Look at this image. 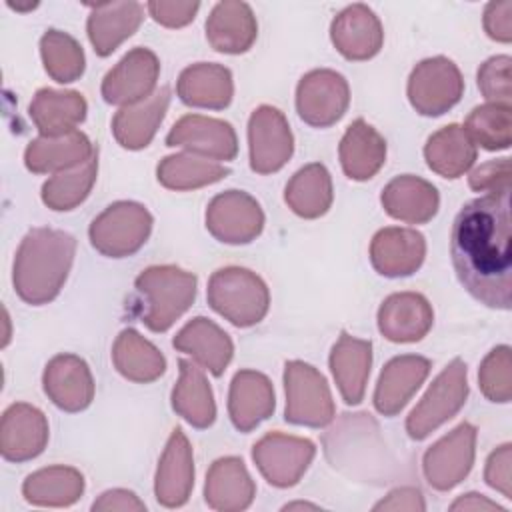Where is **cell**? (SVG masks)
Returning a JSON list of instances; mask_svg holds the SVG:
<instances>
[{"label":"cell","mask_w":512,"mask_h":512,"mask_svg":"<svg viewBox=\"0 0 512 512\" xmlns=\"http://www.w3.org/2000/svg\"><path fill=\"white\" fill-rule=\"evenodd\" d=\"M468 396L466 364L454 358L432 382L424 398L406 418V432L412 440H424L430 432L454 418Z\"/></svg>","instance_id":"6"},{"label":"cell","mask_w":512,"mask_h":512,"mask_svg":"<svg viewBox=\"0 0 512 512\" xmlns=\"http://www.w3.org/2000/svg\"><path fill=\"white\" fill-rule=\"evenodd\" d=\"M84 492V476L72 466H50L32 472L22 494L34 506H70Z\"/></svg>","instance_id":"39"},{"label":"cell","mask_w":512,"mask_h":512,"mask_svg":"<svg viewBox=\"0 0 512 512\" xmlns=\"http://www.w3.org/2000/svg\"><path fill=\"white\" fill-rule=\"evenodd\" d=\"M254 494L256 486L240 458H218L210 466L204 484V500L210 508L222 512H238L252 504Z\"/></svg>","instance_id":"26"},{"label":"cell","mask_w":512,"mask_h":512,"mask_svg":"<svg viewBox=\"0 0 512 512\" xmlns=\"http://www.w3.org/2000/svg\"><path fill=\"white\" fill-rule=\"evenodd\" d=\"M350 104V88L342 74L320 68L304 74L296 88L298 116L314 126L328 128L336 124Z\"/></svg>","instance_id":"9"},{"label":"cell","mask_w":512,"mask_h":512,"mask_svg":"<svg viewBox=\"0 0 512 512\" xmlns=\"http://www.w3.org/2000/svg\"><path fill=\"white\" fill-rule=\"evenodd\" d=\"M274 412V390L270 380L256 370L234 374L228 392V414L236 430L250 432Z\"/></svg>","instance_id":"24"},{"label":"cell","mask_w":512,"mask_h":512,"mask_svg":"<svg viewBox=\"0 0 512 512\" xmlns=\"http://www.w3.org/2000/svg\"><path fill=\"white\" fill-rule=\"evenodd\" d=\"M166 144L186 148L190 154L214 162H228L238 154V138L234 128L224 120L200 114L182 116L170 128Z\"/></svg>","instance_id":"15"},{"label":"cell","mask_w":512,"mask_h":512,"mask_svg":"<svg viewBox=\"0 0 512 512\" xmlns=\"http://www.w3.org/2000/svg\"><path fill=\"white\" fill-rule=\"evenodd\" d=\"M86 110L88 106L80 92L42 88L32 98L28 114L40 136H64L84 122Z\"/></svg>","instance_id":"34"},{"label":"cell","mask_w":512,"mask_h":512,"mask_svg":"<svg viewBox=\"0 0 512 512\" xmlns=\"http://www.w3.org/2000/svg\"><path fill=\"white\" fill-rule=\"evenodd\" d=\"M92 510L96 512H114V510H122V512H130V510H136V512H142L146 510V504L130 490H124V488H114V490H106L100 494L98 500H94L92 504Z\"/></svg>","instance_id":"50"},{"label":"cell","mask_w":512,"mask_h":512,"mask_svg":"<svg viewBox=\"0 0 512 512\" xmlns=\"http://www.w3.org/2000/svg\"><path fill=\"white\" fill-rule=\"evenodd\" d=\"M176 92L186 106L222 110L232 102V72L220 64H192L180 72Z\"/></svg>","instance_id":"27"},{"label":"cell","mask_w":512,"mask_h":512,"mask_svg":"<svg viewBox=\"0 0 512 512\" xmlns=\"http://www.w3.org/2000/svg\"><path fill=\"white\" fill-rule=\"evenodd\" d=\"M48 444L46 416L32 404L16 402L6 408L0 424V452L8 462H26Z\"/></svg>","instance_id":"16"},{"label":"cell","mask_w":512,"mask_h":512,"mask_svg":"<svg viewBox=\"0 0 512 512\" xmlns=\"http://www.w3.org/2000/svg\"><path fill=\"white\" fill-rule=\"evenodd\" d=\"M510 106L486 102L476 106L464 124L474 144L484 150H506L510 146Z\"/></svg>","instance_id":"43"},{"label":"cell","mask_w":512,"mask_h":512,"mask_svg":"<svg viewBox=\"0 0 512 512\" xmlns=\"http://www.w3.org/2000/svg\"><path fill=\"white\" fill-rule=\"evenodd\" d=\"M112 362L126 380L140 384L154 382L166 370V360L160 350L134 328H126L118 334L112 348Z\"/></svg>","instance_id":"37"},{"label":"cell","mask_w":512,"mask_h":512,"mask_svg":"<svg viewBox=\"0 0 512 512\" xmlns=\"http://www.w3.org/2000/svg\"><path fill=\"white\" fill-rule=\"evenodd\" d=\"M40 54L48 76L60 84L74 82L84 72V52L82 46L66 32L46 30L40 40Z\"/></svg>","instance_id":"42"},{"label":"cell","mask_w":512,"mask_h":512,"mask_svg":"<svg viewBox=\"0 0 512 512\" xmlns=\"http://www.w3.org/2000/svg\"><path fill=\"white\" fill-rule=\"evenodd\" d=\"M510 346L502 344L488 352L484 358L480 370H478V382L482 394L490 402H510L512 396V376H510Z\"/></svg>","instance_id":"44"},{"label":"cell","mask_w":512,"mask_h":512,"mask_svg":"<svg viewBox=\"0 0 512 512\" xmlns=\"http://www.w3.org/2000/svg\"><path fill=\"white\" fill-rule=\"evenodd\" d=\"M206 228L224 244H248L262 232L264 212L250 194L226 190L210 200Z\"/></svg>","instance_id":"12"},{"label":"cell","mask_w":512,"mask_h":512,"mask_svg":"<svg viewBox=\"0 0 512 512\" xmlns=\"http://www.w3.org/2000/svg\"><path fill=\"white\" fill-rule=\"evenodd\" d=\"M172 346L190 354L202 368L220 376L232 360L234 346L230 336L212 320L198 316L192 318L172 340Z\"/></svg>","instance_id":"28"},{"label":"cell","mask_w":512,"mask_h":512,"mask_svg":"<svg viewBox=\"0 0 512 512\" xmlns=\"http://www.w3.org/2000/svg\"><path fill=\"white\" fill-rule=\"evenodd\" d=\"M160 74L158 56L148 48L130 50L102 80V98L116 106H134L150 98Z\"/></svg>","instance_id":"14"},{"label":"cell","mask_w":512,"mask_h":512,"mask_svg":"<svg viewBox=\"0 0 512 512\" xmlns=\"http://www.w3.org/2000/svg\"><path fill=\"white\" fill-rule=\"evenodd\" d=\"M76 238L64 230L32 228L20 242L14 258V290L32 306L54 300L70 272Z\"/></svg>","instance_id":"2"},{"label":"cell","mask_w":512,"mask_h":512,"mask_svg":"<svg viewBox=\"0 0 512 512\" xmlns=\"http://www.w3.org/2000/svg\"><path fill=\"white\" fill-rule=\"evenodd\" d=\"M136 312L152 332H166L194 302L196 276L178 266H150L134 282Z\"/></svg>","instance_id":"3"},{"label":"cell","mask_w":512,"mask_h":512,"mask_svg":"<svg viewBox=\"0 0 512 512\" xmlns=\"http://www.w3.org/2000/svg\"><path fill=\"white\" fill-rule=\"evenodd\" d=\"M372 364V342L342 332L330 352V370L346 404H360Z\"/></svg>","instance_id":"25"},{"label":"cell","mask_w":512,"mask_h":512,"mask_svg":"<svg viewBox=\"0 0 512 512\" xmlns=\"http://www.w3.org/2000/svg\"><path fill=\"white\" fill-rule=\"evenodd\" d=\"M98 174V150L82 164L58 172L42 186V202L52 210H72L90 194Z\"/></svg>","instance_id":"41"},{"label":"cell","mask_w":512,"mask_h":512,"mask_svg":"<svg viewBox=\"0 0 512 512\" xmlns=\"http://www.w3.org/2000/svg\"><path fill=\"white\" fill-rule=\"evenodd\" d=\"M228 174L230 170L220 162L190 152L166 156L156 168L158 182L170 190H194L206 184H214Z\"/></svg>","instance_id":"40"},{"label":"cell","mask_w":512,"mask_h":512,"mask_svg":"<svg viewBox=\"0 0 512 512\" xmlns=\"http://www.w3.org/2000/svg\"><path fill=\"white\" fill-rule=\"evenodd\" d=\"M180 378L172 390V408L194 428H208L216 420L212 388L192 360H178Z\"/></svg>","instance_id":"35"},{"label":"cell","mask_w":512,"mask_h":512,"mask_svg":"<svg viewBox=\"0 0 512 512\" xmlns=\"http://www.w3.org/2000/svg\"><path fill=\"white\" fill-rule=\"evenodd\" d=\"M258 34L252 8L246 2H218L206 20V38L210 46L224 54L246 52Z\"/></svg>","instance_id":"29"},{"label":"cell","mask_w":512,"mask_h":512,"mask_svg":"<svg viewBox=\"0 0 512 512\" xmlns=\"http://www.w3.org/2000/svg\"><path fill=\"white\" fill-rule=\"evenodd\" d=\"M434 312L418 292H396L378 310V330L390 342H418L432 328Z\"/></svg>","instance_id":"22"},{"label":"cell","mask_w":512,"mask_h":512,"mask_svg":"<svg viewBox=\"0 0 512 512\" xmlns=\"http://www.w3.org/2000/svg\"><path fill=\"white\" fill-rule=\"evenodd\" d=\"M338 154L342 170L350 180H368L386 162V140L366 120L356 118L346 128Z\"/></svg>","instance_id":"32"},{"label":"cell","mask_w":512,"mask_h":512,"mask_svg":"<svg viewBox=\"0 0 512 512\" xmlns=\"http://www.w3.org/2000/svg\"><path fill=\"white\" fill-rule=\"evenodd\" d=\"M44 392L64 412H80L94 398V378L88 364L76 354L54 356L42 376Z\"/></svg>","instance_id":"17"},{"label":"cell","mask_w":512,"mask_h":512,"mask_svg":"<svg viewBox=\"0 0 512 512\" xmlns=\"http://www.w3.org/2000/svg\"><path fill=\"white\" fill-rule=\"evenodd\" d=\"M510 56L500 54L488 58L478 70V88L488 102L510 106L512 80H510Z\"/></svg>","instance_id":"45"},{"label":"cell","mask_w":512,"mask_h":512,"mask_svg":"<svg viewBox=\"0 0 512 512\" xmlns=\"http://www.w3.org/2000/svg\"><path fill=\"white\" fill-rule=\"evenodd\" d=\"M206 296L212 310L240 328L258 324L270 306V292L264 280L238 266L216 270L208 280Z\"/></svg>","instance_id":"4"},{"label":"cell","mask_w":512,"mask_h":512,"mask_svg":"<svg viewBox=\"0 0 512 512\" xmlns=\"http://www.w3.org/2000/svg\"><path fill=\"white\" fill-rule=\"evenodd\" d=\"M450 510H496V512H506V508H502L500 504L488 500L486 496L482 494H476V492H468V494H462L458 500H454L450 504Z\"/></svg>","instance_id":"52"},{"label":"cell","mask_w":512,"mask_h":512,"mask_svg":"<svg viewBox=\"0 0 512 512\" xmlns=\"http://www.w3.org/2000/svg\"><path fill=\"white\" fill-rule=\"evenodd\" d=\"M316 446L308 438L270 432L262 436L252 450V458L268 484L276 488L294 486L308 470Z\"/></svg>","instance_id":"10"},{"label":"cell","mask_w":512,"mask_h":512,"mask_svg":"<svg viewBox=\"0 0 512 512\" xmlns=\"http://www.w3.org/2000/svg\"><path fill=\"white\" fill-rule=\"evenodd\" d=\"M152 230V216L138 202L120 200L106 206L90 224L92 246L108 258H124L138 252Z\"/></svg>","instance_id":"5"},{"label":"cell","mask_w":512,"mask_h":512,"mask_svg":"<svg viewBox=\"0 0 512 512\" xmlns=\"http://www.w3.org/2000/svg\"><path fill=\"white\" fill-rule=\"evenodd\" d=\"M430 372V360L418 354L392 358L380 372L374 390V408L382 416H396Z\"/></svg>","instance_id":"21"},{"label":"cell","mask_w":512,"mask_h":512,"mask_svg":"<svg viewBox=\"0 0 512 512\" xmlns=\"http://www.w3.org/2000/svg\"><path fill=\"white\" fill-rule=\"evenodd\" d=\"M192 486H194L192 448L182 428H174L158 462L154 494L158 504L166 508H178L188 502Z\"/></svg>","instance_id":"19"},{"label":"cell","mask_w":512,"mask_h":512,"mask_svg":"<svg viewBox=\"0 0 512 512\" xmlns=\"http://www.w3.org/2000/svg\"><path fill=\"white\" fill-rule=\"evenodd\" d=\"M330 38L344 58L368 60L380 52L384 30L378 16L368 6L352 4L334 18Z\"/></svg>","instance_id":"20"},{"label":"cell","mask_w":512,"mask_h":512,"mask_svg":"<svg viewBox=\"0 0 512 512\" xmlns=\"http://www.w3.org/2000/svg\"><path fill=\"white\" fill-rule=\"evenodd\" d=\"M298 508H308V510H318L316 504H306V502H292V504H286L282 510H298Z\"/></svg>","instance_id":"53"},{"label":"cell","mask_w":512,"mask_h":512,"mask_svg":"<svg viewBox=\"0 0 512 512\" xmlns=\"http://www.w3.org/2000/svg\"><path fill=\"white\" fill-rule=\"evenodd\" d=\"M332 178L324 164L312 162L300 168L284 190L290 210L302 218H318L332 206Z\"/></svg>","instance_id":"38"},{"label":"cell","mask_w":512,"mask_h":512,"mask_svg":"<svg viewBox=\"0 0 512 512\" xmlns=\"http://www.w3.org/2000/svg\"><path fill=\"white\" fill-rule=\"evenodd\" d=\"M96 148L80 130L64 136H40L26 146L24 164L34 174H58L86 162Z\"/></svg>","instance_id":"30"},{"label":"cell","mask_w":512,"mask_h":512,"mask_svg":"<svg viewBox=\"0 0 512 512\" xmlns=\"http://www.w3.org/2000/svg\"><path fill=\"white\" fill-rule=\"evenodd\" d=\"M468 184L476 192H494L510 186V158L488 160L472 170Z\"/></svg>","instance_id":"47"},{"label":"cell","mask_w":512,"mask_h":512,"mask_svg":"<svg viewBox=\"0 0 512 512\" xmlns=\"http://www.w3.org/2000/svg\"><path fill=\"white\" fill-rule=\"evenodd\" d=\"M476 144L464 130V126L448 124L434 132L426 146L424 158L432 172L442 178H458L470 170L476 160Z\"/></svg>","instance_id":"36"},{"label":"cell","mask_w":512,"mask_h":512,"mask_svg":"<svg viewBox=\"0 0 512 512\" xmlns=\"http://www.w3.org/2000/svg\"><path fill=\"white\" fill-rule=\"evenodd\" d=\"M452 266L460 284L480 304L512 308L510 186L466 202L450 234Z\"/></svg>","instance_id":"1"},{"label":"cell","mask_w":512,"mask_h":512,"mask_svg":"<svg viewBox=\"0 0 512 512\" xmlns=\"http://www.w3.org/2000/svg\"><path fill=\"white\" fill-rule=\"evenodd\" d=\"M90 8L86 28L98 56H110L138 30L144 18V6L140 2H106Z\"/></svg>","instance_id":"31"},{"label":"cell","mask_w":512,"mask_h":512,"mask_svg":"<svg viewBox=\"0 0 512 512\" xmlns=\"http://www.w3.org/2000/svg\"><path fill=\"white\" fill-rule=\"evenodd\" d=\"M426 256V240L414 228L388 226L374 234L370 262L378 274L388 278L414 274Z\"/></svg>","instance_id":"18"},{"label":"cell","mask_w":512,"mask_h":512,"mask_svg":"<svg viewBox=\"0 0 512 512\" xmlns=\"http://www.w3.org/2000/svg\"><path fill=\"white\" fill-rule=\"evenodd\" d=\"M248 146L254 172H278L294 152V138L286 116L274 106H258L248 122Z\"/></svg>","instance_id":"13"},{"label":"cell","mask_w":512,"mask_h":512,"mask_svg":"<svg viewBox=\"0 0 512 512\" xmlns=\"http://www.w3.org/2000/svg\"><path fill=\"white\" fill-rule=\"evenodd\" d=\"M170 104V88H158L150 98L126 106L112 120V134L122 148L140 150L150 144Z\"/></svg>","instance_id":"33"},{"label":"cell","mask_w":512,"mask_h":512,"mask_svg":"<svg viewBox=\"0 0 512 512\" xmlns=\"http://www.w3.org/2000/svg\"><path fill=\"white\" fill-rule=\"evenodd\" d=\"M284 420L298 426L322 428L334 420V402L324 376L310 364L292 360L284 368Z\"/></svg>","instance_id":"7"},{"label":"cell","mask_w":512,"mask_h":512,"mask_svg":"<svg viewBox=\"0 0 512 512\" xmlns=\"http://www.w3.org/2000/svg\"><path fill=\"white\" fill-rule=\"evenodd\" d=\"M484 28L492 40L508 44L512 40V2H490L484 10Z\"/></svg>","instance_id":"49"},{"label":"cell","mask_w":512,"mask_h":512,"mask_svg":"<svg viewBox=\"0 0 512 512\" xmlns=\"http://www.w3.org/2000/svg\"><path fill=\"white\" fill-rule=\"evenodd\" d=\"M512 446L502 444L498 446L486 460L484 480L490 488L498 490L504 498H512Z\"/></svg>","instance_id":"46"},{"label":"cell","mask_w":512,"mask_h":512,"mask_svg":"<svg viewBox=\"0 0 512 512\" xmlns=\"http://www.w3.org/2000/svg\"><path fill=\"white\" fill-rule=\"evenodd\" d=\"M380 200L388 216L406 224H424L432 220L440 206L436 186L412 174H402L390 180L384 186Z\"/></svg>","instance_id":"23"},{"label":"cell","mask_w":512,"mask_h":512,"mask_svg":"<svg viewBox=\"0 0 512 512\" xmlns=\"http://www.w3.org/2000/svg\"><path fill=\"white\" fill-rule=\"evenodd\" d=\"M374 510H376V512H380V510H392V512H398V510L422 512V510H426V504H424V498H422V494H420L418 488L402 486V488L392 490L384 500H380V502L374 506Z\"/></svg>","instance_id":"51"},{"label":"cell","mask_w":512,"mask_h":512,"mask_svg":"<svg viewBox=\"0 0 512 512\" xmlns=\"http://www.w3.org/2000/svg\"><path fill=\"white\" fill-rule=\"evenodd\" d=\"M464 92V80L458 66L444 58H426L408 78V100L422 116H440L456 106Z\"/></svg>","instance_id":"8"},{"label":"cell","mask_w":512,"mask_h":512,"mask_svg":"<svg viewBox=\"0 0 512 512\" xmlns=\"http://www.w3.org/2000/svg\"><path fill=\"white\" fill-rule=\"evenodd\" d=\"M200 4L198 2H166V0H156V2H148L146 10L150 12V16L168 28H180L186 26L188 22L194 20L196 12H198Z\"/></svg>","instance_id":"48"},{"label":"cell","mask_w":512,"mask_h":512,"mask_svg":"<svg viewBox=\"0 0 512 512\" xmlns=\"http://www.w3.org/2000/svg\"><path fill=\"white\" fill-rule=\"evenodd\" d=\"M476 428L470 422L458 424L450 434L432 444L422 460L428 484L440 492L460 484L474 464Z\"/></svg>","instance_id":"11"}]
</instances>
